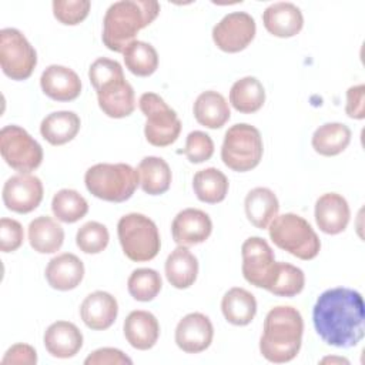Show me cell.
<instances>
[{"label": "cell", "instance_id": "obj_15", "mask_svg": "<svg viewBox=\"0 0 365 365\" xmlns=\"http://www.w3.org/2000/svg\"><path fill=\"white\" fill-rule=\"evenodd\" d=\"M212 231V221L207 212L198 208L180 211L171 224L173 240L182 247L204 242Z\"/></svg>", "mask_w": 365, "mask_h": 365}, {"label": "cell", "instance_id": "obj_19", "mask_svg": "<svg viewBox=\"0 0 365 365\" xmlns=\"http://www.w3.org/2000/svg\"><path fill=\"white\" fill-rule=\"evenodd\" d=\"M262 23L268 33L275 37L288 38L297 36L304 26V16L299 7L289 1L269 4L262 13Z\"/></svg>", "mask_w": 365, "mask_h": 365}, {"label": "cell", "instance_id": "obj_28", "mask_svg": "<svg viewBox=\"0 0 365 365\" xmlns=\"http://www.w3.org/2000/svg\"><path fill=\"white\" fill-rule=\"evenodd\" d=\"M221 311L230 324L245 327L257 314V299L250 291L234 287L224 294L221 299Z\"/></svg>", "mask_w": 365, "mask_h": 365}, {"label": "cell", "instance_id": "obj_3", "mask_svg": "<svg viewBox=\"0 0 365 365\" xmlns=\"http://www.w3.org/2000/svg\"><path fill=\"white\" fill-rule=\"evenodd\" d=\"M160 13V3L154 0H120L113 3L103 20V43L115 53L135 40L138 31L150 26Z\"/></svg>", "mask_w": 365, "mask_h": 365}, {"label": "cell", "instance_id": "obj_37", "mask_svg": "<svg viewBox=\"0 0 365 365\" xmlns=\"http://www.w3.org/2000/svg\"><path fill=\"white\" fill-rule=\"evenodd\" d=\"M161 275L153 268L134 269L127 281L130 295L140 302L153 301L161 291Z\"/></svg>", "mask_w": 365, "mask_h": 365}, {"label": "cell", "instance_id": "obj_39", "mask_svg": "<svg viewBox=\"0 0 365 365\" xmlns=\"http://www.w3.org/2000/svg\"><path fill=\"white\" fill-rule=\"evenodd\" d=\"M90 7L88 0H54L53 14L61 24L76 26L88 16Z\"/></svg>", "mask_w": 365, "mask_h": 365}, {"label": "cell", "instance_id": "obj_23", "mask_svg": "<svg viewBox=\"0 0 365 365\" xmlns=\"http://www.w3.org/2000/svg\"><path fill=\"white\" fill-rule=\"evenodd\" d=\"M124 336L127 342L140 351L151 349L160 336V324L157 318L143 309L131 311L123 325Z\"/></svg>", "mask_w": 365, "mask_h": 365}, {"label": "cell", "instance_id": "obj_18", "mask_svg": "<svg viewBox=\"0 0 365 365\" xmlns=\"http://www.w3.org/2000/svg\"><path fill=\"white\" fill-rule=\"evenodd\" d=\"M351 211L346 200L336 192L322 194L315 202V222L329 235L342 232L349 222Z\"/></svg>", "mask_w": 365, "mask_h": 365}, {"label": "cell", "instance_id": "obj_36", "mask_svg": "<svg viewBox=\"0 0 365 365\" xmlns=\"http://www.w3.org/2000/svg\"><path fill=\"white\" fill-rule=\"evenodd\" d=\"M51 211L58 221L73 224L86 217L88 204L78 191L63 188L54 194L51 200Z\"/></svg>", "mask_w": 365, "mask_h": 365}, {"label": "cell", "instance_id": "obj_10", "mask_svg": "<svg viewBox=\"0 0 365 365\" xmlns=\"http://www.w3.org/2000/svg\"><path fill=\"white\" fill-rule=\"evenodd\" d=\"M0 66L11 80H27L33 74L37 53L20 30L7 27L0 31Z\"/></svg>", "mask_w": 365, "mask_h": 365}, {"label": "cell", "instance_id": "obj_20", "mask_svg": "<svg viewBox=\"0 0 365 365\" xmlns=\"http://www.w3.org/2000/svg\"><path fill=\"white\" fill-rule=\"evenodd\" d=\"M118 314L117 299L106 291H94L88 294L80 307V315L86 327L94 331L110 328Z\"/></svg>", "mask_w": 365, "mask_h": 365}, {"label": "cell", "instance_id": "obj_22", "mask_svg": "<svg viewBox=\"0 0 365 365\" xmlns=\"http://www.w3.org/2000/svg\"><path fill=\"white\" fill-rule=\"evenodd\" d=\"M43 342L51 356L66 359L81 349L83 334L73 322L56 321L46 329Z\"/></svg>", "mask_w": 365, "mask_h": 365}, {"label": "cell", "instance_id": "obj_32", "mask_svg": "<svg viewBox=\"0 0 365 365\" xmlns=\"http://www.w3.org/2000/svg\"><path fill=\"white\" fill-rule=\"evenodd\" d=\"M230 103L242 114L257 113L265 103L264 86L255 77H242L232 84L230 90Z\"/></svg>", "mask_w": 365, "mask_h": 365}, {"label": "cell", "instance_id": "obj_14", "mask_svg": "<svg viewBox=\"0 0 365 365\" xmlns=\"http://www.w3.org/2000/svg\"><path fill=\"white\" fill-rule=\"evenodd\" d=\"M214 338V327L210 318L201 312L187 314L175 327V344L187 354L205 351Z\"/></svg>", "mask_w": 365, "mask_h": 365}, {"label": "cell", "instance_id": "obj_11", "mask_svg": "<svg viewBox=\"0 0 365 365\" xmlns=\"http://www.w3.org/2000/svg\"><path fill=\"white\" fill-rule=\"evenodd\" d=\"M257 31L255 20L245 11H232L224 16L212 29L215 46L225 53H238L248 47Z\"/></svg>", "mask_w": 365, "mask_h": 365}, {"label": "cell", "instance_id": "obj_4", "mask_svg": "<svg viewBox=\"0 0 365 365\" xmlns=\"http://www.w3.org/2000/svg\"><path fill=\"white\" fill-rule=\"evenodd\" d=\"M90 194L108 202H123L131 198L140 184L138 171L125 163H100L84 174Z\"/></svg>", "mask_w": 365, "mask_h": 365}, {"label": "cell", "instance_id": "obj_13", "mask_svg": "<svg viewBox=\"0 0 365 365\" xmlns=\"http://www.w3.org/2000/svg\"><path fill=\"white\" fill-rule=\"evenodd\" d=\"M43 200V184L31 174L10 177L3 187V202L7 210L19 214L34 211Z\"/></svg>", "mask_w": 365, "mask_h": 365}, {"label": "cell", "instance_id": "obj_29", "mask_svg": "<svg viewBox=\"0 0 365 365\" xmlns=\"http://www.w3.org/2000/svg\"><path fill=\"white\" fill-rule=\"evenodd\" d=\"M80 125V117L74 111H54L43 118L40 134L51 145H63L78 134Z\"/></svg>", "mask_w": 365, "mask_h": 365}, {"label": "cell", "instance_id": "obj_41", "mask_svg": "<svg viewBox=\"0 0 365 365\" xmlns=\"http://www.w3.org/2000/svg\"><path fill=\"white\" fill-rule=\"evenodd\" d=\"M120 77H124L121 64L107 57H100L94 60L88 68V78L96 90L103 84Z\"/></svg>", "mask_w": 365, "mask_h": 365}, {"label": "cell", "instance_id": "obj_17", "mask_svg": "<svg viewBox=\"0 0 365 365\" xmlns=\"http://www.w3.org/2000/svg\"><path fill=\"white\" fill-rule=\"evenodd\" d=\"M40 86L43 93L56 101H71L81 93V80L77 73L58 64H51L41 73Z\"/></svg>", "mask_w": 365, "mask_h": 365}, {"label": "cell", "instance_id": "obj_26", "mask_svg": "<svg viewBox=\"0 0 365 365\" xmlns=\"http://www.w3.org/2000/svg\"><path fill=\"white\" fill-rule=\"evenodd\" d=\"M192 111L198 124L211 130L221 128L231 117L227 100L214 90L201 93L194 103Z\"/></svg>", "mask_w": 365, "mask_h": 365}, {"label": "cell", "instance_id": "obj_33", "mask_svg": "<svg viewBox=\"0 0 365 365\" xmlns=\"http://www.w3.org/2000/svg\"><path fill=\"white\" fill-rule=\"evenodd\" d=\"M228 178L222 171L208 167L195 173L192 178V188L197 198L207 204H217L224 201L228 192Z\"/></svg>", "mask_w": 365, "mask_h": 365}, {"label": "cell", "instance_id": "obj_35", "mask_svg": "<svg viewBox=\"0 0 365 365\" xmlns=\"http://www.w3.org/2000/svg\"><path fill=\"white\" fill-rule=\"evenodd\" d=\"M123 58L128 71L138 77H148L158 67L157 50L140 40H134L123 50Z\"/></svg>", "mask_w": 365, "mask_h": 365}, {"label": "cell", "instance_id": "obj_25", "mask_svg": "<svg viewBox=\"0 0 365 365\" xmlns=\"http://www.w3.org/2000/svg\"><path fill=\"white\" fill-rule=\"evenodd\" d=\"M165 277L177 289L190 288L198 275V261L195 255L182 245H178L165 259Z\"/></svg>", "mask_w": 365, "mask_h": 365}, {"label": "cell", "instance_id": "obj_6", "mask_svg": "<svg viewBox=\"0 0 365 365\" xmlns=\"http://www.w3.org/2000/svg\"><path fill=\"white\" fill-rule=\"evenodd\" d=\"M117 235L125 257L134 262H145L157 257L161 248L155 222L144 214L131 212L118 220Z\"/></svg>", "mask_w": 365, "mask_h": 365}, {"label": "cell", "instance_id": "obj_1", "mask_svg": "<svg viewBox=\"0 0 365 365\" xmlns=\"http://www.w3.org/2000/svg\"><path fill=\"white\" fill-rule=\"evenodd\" d=\"M312 322L317 334L327 345L355 346L365 335L362 295L345 287L324 291L312 308Z\"/></svg>", "mask_w": 365, "mask_h": 365}, {"label": "cell", "instance_id": "obj_2", "mask_svg": "<svg viewBox=\"0 0 365 365\" xmlns=\"http://www.w3.org/2000/svg\"><path fill=\"white\" fill-rule=\"evenodd\" d=\"M259 339L261 355L274 364L292 361L302 344L304 321L299 311L289 305H278L269 309L264 319Z\"/></svg>", "mask_w": 365, "mask_h": 365}, {"label": "cell", "instance_id": "obj_16", "mask_svg": "<svg viewBox=\"0 0 365 365\" xmlns=\"http://www.w3.org/2000/svg\"><path fill=\"white\" fill-rule=\"evenodd\" d=\"M96 91L98 107L111 118H124L135 110L134 90L124 77L111 80Z\"/></svg>", "mask_w": 365, "mask_h": 365}, {"label": "cell", "instance_id": "obj_9", "mask_svg": "<svg viewBox=\"0 0 365 365\" xmlns=\"http://www.w3.org/2000/svg\"><path fill=\"white\" fill-rule=\"evenodd\" d=\"M0 153L9 167L30 174L43 161L41 145L20 125H6L0 131Z\"/></svg>", "mask_w": 365, "mask_h": 365}, {"label": "cell", "instance_id": "obj_31", "mask_svg": "<svg viewBox=\"0 0 365 365\" xmlns=\"http://www.w3.org/2000/svg\"><path fill=\"white\" fill-rule=\"evenodd\" d=\"M351 135L348 125L342 123H325L314 131L311 144L319 155L334 157L349 145Z\"/></svg>", "mask_w": 365, "mask_h": 365}, {"label": "cell", "instance_id": "obj_42", "mask_svg": "<svg viewBox=\"0 0 365 365\" xmlns=\"http://www.w3.org/2000/svg\"><path fill=\"white\" fill-rule=\"evenodd\" d=\"M24 240V231L19 221L13 218L0 220V250L3 252H13L19 250Z\"/></svg>", "mask_w": 365, "mask_h": 365}, {"label": "cell", "instance_id": "obj_38", "mask_svg": "<svg viewBox=\"0 0 365 365\" xmlns=\"http://www.w3.org/2000/svg\"><path fill=\"white\" fill-rule=\"evenodd\" d=\"M110 234L104 224L88 221L81 225L76 234V244L86 254H98L108 245Z\"/></svg>", "mask_w": 365, "mask_h": 365}, {"label": "cell", "instance_id": "obj_44", "mask_svg": "<svg viewBox=\"0 0 365 365\" xmlns=\"http://www.w3.org/2000/svg\"><path fill=\"white\" fill-rule=\"evenodd\" d=\"M37 362V352L36 349L29 344H14L11 345L3 359L1 365H34Z\"/></svg>", "mask_w": 365, "mask_h": 365}, {"label": "cell", "instance_id": "obj_27", "mask_svg": "<svg viewBox=\"0 0 365 365\" xmlns=\"http://www.w3.org/2000/svg\"><path fill=\"white\" fill-rule=\"evenodd\" d=\"M29 242L40 254L57 252L64 242V230L51 217L40 215L29 224Z\"/></svg>", "mask_w": 365, "mask_h": 365}, {"label": "cell", "instance_id": "obj_30", "mask_svg": "<svg viewBox=\"0 0 365 365\" xmlns=\"http://www.w3.org/2000/svg\"><path fill=\"white\" fill-rule=\"evenodd\" d=\"M138 177L143 191L148 195H160L171 185V170L165 160L155 155L144 157L138 164Z\"/></svg>", "mask_w": 365, "mask_h": 365}, {"label": "cell", "instance_id": "obj_34", "mask_svg": "<svg viewBox=\"0 0 365 365\" xmlns=\"http://www.w3.org/2000/svg\"><path fill=\"white\" fill-rule=\"evenodd\" d=\"M304 285L305 275L301 268L288 262H275L265 289L278 297H295Z\"/></svg>", "mask_w": 365, "mask_h": 365}, {"label": "cell", "instance_id": "obj_40", "mask_svg": "<svg viewBox=\"0 0 365 365\" xmlns=\"http://www.w3.org/2000/svg\"><path fill=\"white\" fill-rule=\"evenodd\" d=\"M182 153L187 155L188 161L192 164H200L210 160L214 154V141L204 131H191L187 135L185 147Z\"/></svg>", "mask_w": 365, "mask_h": 365}, {"label": "cell", "instance_id": "obj_5", "mask_svg": "<svg viewBox=\"0 0 365 365\" xmlns=\"http://www.w3.org/2000/svg\"><path fill=\"white\" fill-rule=\"evenodd\" d=\"M271 241L291 255L309 261L321 250V241L311 224L301 215L287 212L277 215L268 225Z\"/></svg>", "mask_w": 365, "mask_h": 365}, {"label": "cell", "instance_id": "obj_45", "mask_svg": "<svg viewBox=\"0 0 365 365\" xmlns=\"http://www.w3.org/2000/svg\"><path fill=\"white\" fill-rule=\"evenodd\" d=\"M364 97H365V86L364 84L352 86L346 90L345 113L348 117L355 118V120H362L365 117Z\"/></svg>", "mask_w": 365, "mask_h": 365}, {"label": "cell", "instance_id": "obj_21", "mask_svg": "<svg viewBox=\"0 0 365 365\" xmlns=\"http://www.w3.org/2000/svg\"><path fill=\"white\" fill-rule=\"evenodd\" d=\"M44 275L51 288L70 291L77 288L83 281L84 264L77 255L63 252L48 261Z\"/></svg>", "mask_w": 365, "mask_h": 365}, {"label": "cell", "instance_id": "obj_43", "mask_svg": "<svg viewBox=\"0 0 365 365\" xmlns=\"http://www.w3.org/2000/svg\"><path fill=\"white\" fill-rule=\"evenodd\" d=\"M86 365H124L133 364L131 358H128L123 351L117 348H100L93 351L86 359Z\"/></svg>", "mask_w": 365, "mask_h": 365}, {"label": "cell", "instance_id": "obj_8", "mask_svg": "<svg viewBox=\"0 0 365 365\" xmlns=\"http://www.w3.org/2000/svg\"><path fill=\"white\" fill-rule=\"evenodd\" d=\"M138 107L145 115L144 135L155 147L171 145L181 133V121L177 113L155 93L140 96Z\"/></svg>", "mask_w": 365, "mask_h": 365}, {"label": "cell", "instance_id": "obj_46", "mask_svg": "<svg viewBox=\"0 0 365 365\" xmlns=\"http://www.w3.org/2000/svg\"><path fill=\"white\" fill-rule=\"evenodd\" d=\"M321 364H349V361L341 356H327L321 361Z\"/></svg>", "mask_w": 365, "mask_h": 365}, {"label": "cell", "instance_id": "obj_12", "mask_svg": "<svg viewBox=\"0 0 365 365\" xmlns=\"http://www.w3.org/2000/svg\"><path fill=\"white\" fill-rule=\"evenodd\" d=\"M241 254L245 281L265 289L275 264L274 251L269 244L261 237H250L242 242Z\"/></svg>", "mask_w": 365, "mask_h": 365}, {"label": "cell", "instance_id": "obj_7", "mask_svg": "<svg viewBox=\"0 0 365 365\" xmlns=\"http://www.w3.org/2000/svg\"><path fill=\"white\" fill-rule=\"evenodd\" d=\"M262 137L254 125L240 123L225 131L221 160L230 170L245 173L255 168L262 158Z\"/></svg>", "mask_w": 365, "mask_h": 365}, {"label": "cell", "instance_id": "obj_24", "mask_svg": "<svg viewBox=\"0 0 365 365\" xmlns=\"http://www.w3.org/2000/svg\"><path fill=\"white\" fill-rule=\"evenodd\" d=\"M244 208L248 221L254 227L265 230L278 215L279 202L274 191H271L269 188L255 187L247 194Z\"/></svg>", "mask_w": 365, "mask_h": 365}]
</instances>
